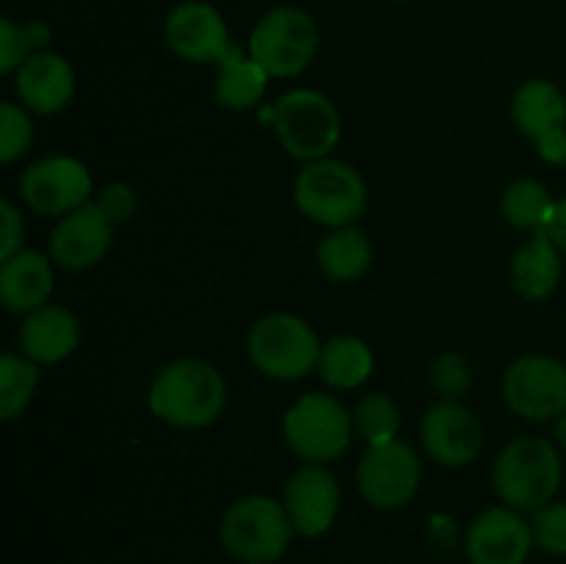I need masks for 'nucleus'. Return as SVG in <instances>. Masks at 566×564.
<instances>
[{
  "label": "nucleus",
  "instance_id": "obj_1",
  "mask_svg": "<svg viewBox=\"0 0 566 564\" xmlns=\"http://www.w3.org/2000/svg\"><path fill=\"white\" fill-rule=\"evenodd\" d=\"M147 407L171 429H208L224 415L227 379L208 359H171L155 374L147 390Z\"/></svg>",
  "mask_w": 566,
  "mask_h": 564
},
{
  "label": "nucleus",
  "instance_id": "obj_2",
  "mask_svg": "<svg viewBox=\"0 0 566 564\" xmlns=\"http://www.w3.org/2000/svg\"><path fill=\"white\" fill-rule=\"evenodd\" d=\"M564 464L558 446L539 435H520L501 448L492 464V487L503 506L536 512L556 501Z\"/></svg>",
  "mask_w": 566,
  "mask_h": 564
},
{
  "label": "nucleus",
  "instance_id": "obj_3",
  "mask_svg": "<svg viewBox=\"0 0 566 564\" xmlns=\"http://www.w3.org/2000/svg\"><path fill=\"white\" fill-rule=\"evenodd\" d=\"M258 114L274 127L280 147L302 164L329 158L332 149L340 144V111L335 100L315 88H291L276 97L274 105L260 108Z\"/></svg>",
  "mask_w": 566,
  "mask_h": 564
},
{
  "label": "nucleus",
  "instance_id": "obj_4",
  "mask_svg": "<svg viewBox=\"0 0 566 564\" xmlns=\"http://www.w3.org/2000/svg\"><path fill=\"white\" fill-rule=\"evenodd\" d=\"M293 202L304 219L326 230L352 227L368 208V182L357 166L329 155L302 164L293 180Z\"/></svg>",
  "mask_w": 566,
  "mask_h": 564
},
{
  "label": "nucleus",
  "instance_id": "obj_5",
  "mask_svg": "<svg viewBox=\"0 0 566 564\" xmlns=\"http://www.w3.org/2000/svg\"><path fill=\"white\" fill-rule=\"evenodd\" d=\"M321 48V31L313 14L298 6H274L254 22L247 50L271 75V81H291L313 66Z\"/></svg>",
  "mask_w": 566,
  "mask_h": 564
},
{
  "label": "nucleus",
  "instance_id": "obj_6",
  "mask_svg": "<svg viewBox=\"0 0 566 564\" xmlns=\"http://www.w3.org/2000/svg\"><path fill=\"white\" fill-rule=\"evenodd\" d=\"M293 529L285 503L271 495H243L227 506L219 540L232 558L243 564H271L291 547Z\"/></svg>",
  "mask_w": 566,
  "mask_h": 564
},
{
  "label": "nucleus",
  "instance_id": "obj_7",
  "mask_svg": "<svg viewBox=\"0 0 566 564\" xmlns=\"http://www.w3.org/2000/svg\"><path fill=\"white\" fill-rule=\"evenodd\" d=\"M282 440L302 464H329L354 440L352 409L332 393H304L282 415Z\"/></svg>",
  "mask_w": 566,
  "mask_h": 564
},
{
  "label": "nucleus",
  "instance_id": "obj_8",
  "mask_svg": "<svg viewBox=\"0 0 566 564\" xmlns=\"http://www.w3.org/2000/svg\"><path fill=\"white\" fill-rule=\"evenodd\" d=\"M318 332L296 313H269L252 324L247 354L254 368L274 382H298L318 368Z\"/></svg>",
  "mask_w": 566,
  "mask_h": 564
},
{
  "label": "nucleus",
  "instance_id": "obj_9",
  "mask_svg": "<svg viewBox=\"0 0 566 564\" xmlns=\"http://www.w3.org/2000/svg\"><path fill=\"white\" fill-rule=\"evenodd\" d=\"M22 205L39 216L61 219L94 199L92 169L72 155H44L25 166L17 182Z\"/></svg>",
  "mask_w": 566,
  "mask_h": 564
},
{
  "label": "nucleus",
  "instance_id": "obj_10",
  "mask_svg": "<svg viewBox=\"0 0 566 564\" xmlns=\"http://www.w3.org/2000/svg\"><path fill=\"white\" fill-rule=\"evenodd\" d=\"M501 396L517 418L556 420L566 409V365L553 354H523L503 370Z\"/></svg>",
  "mask_w": 566,
  "mask_h": 564
},
{
  "label": "nucleus",
  "instance_id": "obj_11",
  "mask_svg": "<svg viewBox=\"0 0 566 564\" xmlns=\"http://www.w3.org/2000/svg\"><path fill=\"white\" fill-rule=\"evenodd\" d=\"M420 479H423V468H420L418 451L401 437L365 446L357 462L359 495L381 512L407 506L418 495Z\"/></svg>",
  "mask_w": 566,
  "mask_h": 564
},
{
  "label": "nucleus",
  "instance_id": "obj_12",
  "mask_svg": "<svg viewBox=\"0 0 566 564\" xmlns=\"http://www.w3.org/2000/svg\"><path fill=\"white\" fill-rule=\"evenodd\" d=\"M164 42L188 64L216 66L232 50L230 25L208 0H182L166 14Z\"/></svg>",
  "mask_w": 566,
  "mask_h": 564
},
{
  "label": "nucleus",
  "instance_id": "obj_13",
  "mask_svg": "<svg viewBox=\"0 0 566 564\" xmlns=\"http://www.w3.org/2000/svg\"><path fill=\"white\" fill-rule=\"evenodd\" d=\"M420 446L442 468H468L484 451V426L464 401H437L420 418Z\"/></svg>",
  "mask_w": 566,
  "mask_h": 564
},
{
  "label": "nucleus",
  "instance_id": "obj_14",
  "mask_svg": "<svg viewBox=\"0 0 566 564\" xmlns=\"http://www.w3.org/2000/svg\"><path fill=\"white\" fill-rule=\"evenodd\" d=\"M282 503L296 534L324 536L340 514V481L326 464H302L282 490Z\"/></svg>",
  "mask_w": 566,
  "mask_h": 564
},
{
  "label": "nucleus",
  "instance_id": "obj_15",
  "mask_svg": "<svg viewBox=\"0 0 566 564\" xmlns=\"http://www.w3.org/2000/svg\"><path fill=\"white\" fill-rule=\"evenodd\" d=\"M114 243V224L92 202L55 219L48 241V254L64 271H88L105 260Z\"/></svg>",
  "mask_w": 566,
  "mask_h": 564
},
{
  "label": "nucleus",
  "instance_id": "obj_16",
  "mask_svg": "<svg viewBox=\"0 0 566 564\" xmlns=\"http://www.w3.org/2000/svg\"><path fill=\"white\" fill-rule=\"evenodd\" d=\"M534 547L531 520L512 506L481 512L464 536L470 564H525Z\"/></svg>",
  "mask_w": 566,
  "mask_h": 564
},
{
  "label": "nucleus",
  "instance_id": "obj_17",
  "mask_svg": "<svg viewBox=\"0 0 566 564\" xmlns=\"http://www.w3.org/2000/svg\"><path fill=\"white\" fill-rule=\"evenodd\" d=\"M75 70L55 50H39L14 72L17 103L36 116H55L75 97Z\"/></svg>",
  "mask_w": 566,
  "mask_h": 564
},
{
  "label": "nucleus",
  "instance_id": "obj_18",
  "mask_svg": "<svg viewBox=\"0 0 566 564\" xmlns=\"http://www.w3.org/2000/svg\"><path fill=\"white\" fill-rule=\"evenodd\" d=\"M81 346V321L64 304H44L33 313L22 315L20 332H17V348L31 363L59 365L70 359Z\"/></svg>",
  "mask_w": 566,
  "mask_h": 564
},
{
  "label": "nucleus",
  "instance_id": "obj_19",
  "mask_svg": "<svg viewBox=\"0 0 566 564\" xmlns=\"http://www.w3.org/2000/svg\"><path fill=\"white\" fill-rule=\"evenodd\" d=\"M53 258L39 249H20L0 260V302L9 313L28 315L50 304L55 288Z\"/></svg>",
  "mask_w": 566,
  "mask_h": 564
},
{
  "label": "nucleus",
  "instance_id": "obj_20",
  "mask_svg": "<svg viewBox=\"0 0 566 564\" xmlns=\"http://www.w3.org/2000/svg\"><path fill=\"white\" fill-rule=\"evenodd\" d=\"M509 114L514 127L536 144L566 127V94L551 77H531L512 94Z\"/></svg>",
  "mask_w": 566,
  "mask_h": 564
},
{
  "label": "nucleus",
  "instance_id": "obj_21",
  "mask_svg": "<svg viewBox=\"0 0 566 564\" xmlns=\"http://www.w3.org/2000/svg\"><path fill=\"white\" fill-rule=\"evenodd\" d=\"M562 249L551 241L547 232H534L531 241L523 243L512 258L509 280H512L514 293L531 304L545 302L547 296H553L558 282H562Z\"/></svg>",
  "mask_w": 566,
  "mask_h": 564
},
{
  "label": "nucleus",
  "instance_id": "obj_22",
  "mask_svg": "<svg viewBox=\"0 0 566 564\" xmlns=\"http://www.w3.org/2000/svg\"><path fill=\"white\" fill-rule=\"evenodd\" d=\"M271 75L252 59V53L232 44L230 53L216 64L213 100L227 111H260Z\"/></svg>",
  "mask_w": 566,
  "mask_h": 564
},
{
  "label": "nucleus",
  "instance_id": "obj_23",
  "mask_svg": "<svg viewBox=\"0 0 566 564\" xmlns=\"http://www.w3.org/2000/svg\"><path fill=\"white\" fill-rule=\"evenodd\" d=\"M376 249L363 227H337L329 230L315 247V263L321 274L332 282H354L370 271Z\"/></svg>",
  "mask_w": 566,
  "mask_h": 564
},
{
  "label": "nucleus",
  "instance_id": "obj_24",
  "mask_svg": "<svg viewBox=\"0 0 566 564\" xmlns=\"http://www.w3.org/2000/svg\"><path fill=\"white\" fill-rule=\"evenodd\" d=\"M318 376L332 390H357L374 376V348L357 335H332L321 343Z\"/></svg>",
  "mask_w": 566,
  "mask_h": 564
},
{
  "label": "nucleus",
  "instance_id": "obj_25",
  "mask_svg": "<svg viewBox=\"0 0 566 564\" xmlns=\"http://www.w3.org/2000/svg\"><path fill=\"white\" fill-rule=\"evenodd\" d=\"M558 199H553L551 188L536 177H517L509 182L501 194V216L514 227L525 232H545L551 224V216L556 210Z\"/></svg>",
  "mask_w": 566,
  "mask_h": 564
},
{
  "label": "nucleus",
  "instance_id": "obj_26",
  "mask_svg": "<svg viewBox=\"0 0 566 564\" xmlns=\"http://www.w3.org/2000/svg\"><path fill=\"white\" fill-rule=\"evenodd\" d=\"M42 365L31 363L25 354L6 352L0 357V420H14L31 407L36 396Z\"/></svg>",
  "mask_w": 566,
  "mask_h": 564
},
{
  "label": "nucleus",
  "instance_id": "obj_27",
  "mask_svg": "<svg viewBox=\"0 0 566 564\" xmlns=\"http://www.w3.org/2000/svg\"><path fill=\"white\" fill-rule=\"evenodd\" d=\"M354 435L365 442V446H376V442L396 440L398 429H401V407L390 393H365L352 409Z\"/></svg>",
  "mask_w": 566,
  "mask_h": 564
},
{
  "label": "nucleus",
  "instance_id": "obj_28",
  "mask_svg": "<svg viewBox=\"0 0 566 564\" xmlns=\"http://www.w3.org/2000/svg\"><path fill=\"white\" fill-rule=\"evenodd\" d=\"M50 25L42 20L14 22L11 17L0 20V72L14 77V72L39 50H48Z\"/></svg>",
  "mask_w": 566,
  "mask_h": 564
},
{
  "label": "nucleus",
  "instance_id": "obj_29",
  "mask_svg": "<svg viewBox=\"0 0 566 564\" xmlns=\"http://www.w3.org/2000/svg\"><path fill=\"white\" fill-rule=\"evenodd\" d=\"M33 136L36 130H33L31 111L11 100L0 103V164L11 166L20 160L31 149Z\"/></svg>",
  "mask_w": 566,
  "mask_h": 564
},
{
  "label": "nucleus",
  "instance_id": "obj_30",
  "mask_svg": "<svg viewBox=\"0 0 566 564\" xmlns=\"http://www.w3.org/2000/svg\"><path fill=\"white\" fill-rule=\"evenodd\" d=\"M431 390L440 401H462L473 387V368L470 359L459 352H442L431 363Z\"/></svg>",
  "mask_w": 566,
  "mask_h": 564
},
{
  "label": "nucleus",
  "instance_id": "obj_31",
  "mask_svg": "<svg viewBox=\"0 0 566 564\" xmlns=\"http://www.w3.org/2000/svg\"><path fill=\"white\" fill-rule=\"evenodd\" d=\"M531 514L534 545L547 556H566V503L551 501Z\"/></svg>",
  "mask_w": 566,
  "mask_h": 564
},
{
  "label": "nucleus",
  "instance_id": "obj_32",
  "mask_svg": "<svg viewBox=\"0 0 566 564\" xmlns=\"http://www.w3.org/2000/svg\"><path fill=\"white\" fill-rule=\"evenodd\" d=\"M94 205L108 216L111 224L119 227L136 216V208H138L136 188H133L130 182H122V180L105 182V186L94 194Z\"/></svg>",
  "mask_w": 566,
  "mask_h": 564
},
{
  "label": "nucleus",
  "instance_id": "obj_33",
  "mask_svg": "<svg viewBox=\"0 0 566 564\" xmlns=\"http://www.w3.org/2000/svg\"><path fill=\"white\" fill-rule=\"evenodd\" d=\"M25 249V219L11 199H0V260Z\"/></svg>",
  "mask_w": 566,
  "mask_h": 564
},
{
  "label": "nucleus",
  "instance_id": "obj_34",
  "mask_svg": "<svg viewBox=\"0 0 566 564\" xmlns=\"http://www.w3.org/2000/svg\"><path fill=\"white\" fill-rule=\"evenodd\" d=\"M534 147H536V155H539L545 164L564 166L566 164V127L564 130H556L551 133V136H545L542 142H536Z\"/></svg>",
  "mask_w": 566,
  "mask_h": 564
},
{
  "label": "nucleus",
  "instance_id": "obj_35",
  "mask_svg": "<svg viewBox=\"0 0 566 564\" xmlns=\"http://www.w3.org/2000/svg\"><path fill=\"white\" fill-rule=\"evenodd\" d=\"M545 232L551 236V241L562 249V254H566V197L556 202V210H553L551 224H547Z\"/></svg>",
  "mask_w": 566,
  "mask_h": 564
},
{
  "label": "nucleus",
  "instance_id": "obj_36",
  "mask_svg": "<svg viewBox=\"0 0 566 564\" xmlns=\"http://www.w3.org/2000/svg\"><path fill=\"white\" fill-rule=\"evenodd\" d=\"M553 429H556V442L566 451V409L562 415H558L556 426H553Z\"/></svg>",
  "mask_w": 566,
  "mask_h": 564
},
{
  "label": "nucleus",
  "instance_id": "obj_37",
  "mask_svg": "<svg viewBox=\"0 0 566 564\" xmlns=\"http://www.w3.org/2000/svg\"><path fill=\"white\" fill-rule=\"evenodd\" d=\"M392 3H403V0H392Z\"/></svg>",
  "mask_w": 566,
  "mask_h": 564
}]
</instances>
